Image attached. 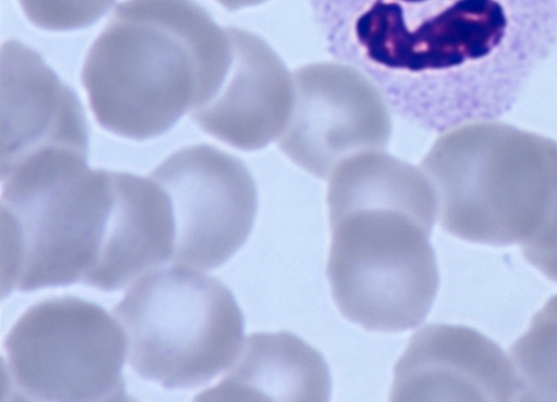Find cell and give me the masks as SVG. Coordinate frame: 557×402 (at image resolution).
<instances>
[{
	"label": "cell",
	"mask_w": 557,
	"mask_h": 402,
	"mask_svg": "<svg viewBox=\"0 0 557 402\" xmlns=\"http://www.w3.org/2000/svg\"><path fill=\"white\" fill-rule=\"evenodd\" d=\"M332 379L322 355L289 332L247 338L224 379L197 399L327 401Z\"/></svg>",
	"instance_id": "5bb4252c"
},
{
	"label": "cell",
	"mask_w": 557,
	"mask_h": 402,
	"mask_svg": "<svg viewBox=\"0 0 557 402\" xmlns=\"http://www.w3.org/2000/svg\"><path fill=\"white\" fill-rule=\"evenodd\" d=\"M175 240L166 192L148 178L116 172V193L103 251L89 285L115 291L171 262Z\"/></svg>",
	"instance_id": "4fadbf2b"
},
{
	"label": "cell",
	"mask_w": 557,
	"mask_h": 402,
	"mask_svg": "<svg viewBox=\"0 0 557 402\" xmlns=\"http://www.w3.org/2000/svg\"><path fill=\"white\" fill-rule=\"evenodd\" d=\"M114 0H20L35 26L54 32L74 30L97 23Z\"/></svg>",
	"instance_id": "2e32d148"
},
{
	"label": "cell",
	"mask_w": 557,
	"mask_h": 402,
	"mask_svg": "<svg viewBox=\"0 0 557 402\" xmlns=\"http://www.w3.org/2000/svg\"><path fill=\"white\" fill-rule=\"evenodd\" d=\"M151 177L172 206V265L210 272L245 244L253 228L258 192L240 159L209 146L188 147L165 160Z\"/></svg>",
	"instance_id": "ba28073f"
},
{
	"label": "cell",
	"mask_w": 557,
	"mask_h": 402,
	"mask_svg": "<svg viewBox=\"0 0 557 402\" xmlns=\"http://www.w3.org/2000/svg\"><path fill=\"white\" fill-rule=\"evenodd\" d=\"M327 51L436 134L512 112L557 43V0H310Z\"/></svg>",
	"instance_id": "6da1fadb"
},
{
	"label": "cell",
	"mask_w": 557,
	"mask_h": 402,
	"mask_svg": "<svg viewBox=\"0 0 557 402\" xmlns=\"http://www.w3.org/2000/svg\"><path fill=\"white\" fill-rule=\"evenodd\" d=\"M116 172L85 167L2 197V293L88 285L115 201Z\"/></svg>",
	"instance_id": "8992f818"
},
{
	"label": "cell",
	"mask_w": 557,
	"mask_h": 402,
	"mask_svg": "<svg viewBox=\"0 0 557 402\" xmlns=\"http://www.w3.org/2000/svg\"><path fill=\"white\" fill-rule=\"evenodd\" d=\"M327 202L329 278L342 314L369 331L420 326L440 286L437 204L424 172L385 151L359 154L330 177Z\"/></svg>",
	"instance_id": "7a4b0ae2"
},
{
	"label": "cell",
	"mask_w": 557,
	"mask_h": 402,
	"mask_svg": "<svg viewBox=\"0 0 557 402\" xmlns=\"http://www.w3.org/2000/svg\"><path fill=\"white\" fill-rule=\"evenodd\" d=\"M5 353V391L13 399H128L125 335L96 303L64 296L34 304L9 334Z\"/></svg>",
	"instance_id": "52a82bcc"
},
{
	"label": "cell",
	"mask_w": 557,
	"mask_h": 402,
	"mask_svg": "<svg viewBox=\"0 0 557 402\" xmlns=\"http://www.w3.org/2000/svg\"><path fill=\"white\" fill-rule=\"evenodd\" d=\"M230 68L219 91L191 113L212 138L242 151L276 142L294 108V78L281 58L257 36L228 28Z\"/></svg>",
	"instance_id": "8fae6325"
},
{
	"label": "cell",
	"mask_w": 557,
	"mask_h": 402,
	"mask_svg": "<svg viewBox=\"0 0 557 402\" xmlns=\"http://www.w3.org/2000/svg\"><path fill=\"white\" fill-rule=\"evenodd\" d=\"M508 359L518 380V400L557 401V296L539 312Z\"/></svg>",
	"instance_id": "9a60e30c"
},
{
	"label": "cell",
	"mask_w": 557,
	"mask_h": 402,
	"mask_svg": "<svg viewBox=\"0 0 557 402\" xmlns=\"http://www.w3.org/2000/svg\"><path fill=\"white\" fill-rule=\"evenodd\" d=\"M137 376L166 389H193L235 363L245 321L222 282L188 267H157L114 307Z\"/></svg>",
	"instance_id": "277c9868"
},
{
	"label": "cell",
	"mask_w": 557,
	"mask_h": 402,
	"mask_svg": "<svg viewBox=\"0 0 557 402\" xmlns=\"http://www.w3.org/2000/svg\"><path fill=\"white\" fill-rule=\"evenodd\" d=\"M231 58L228 30L195 0H125L91 45L82 81L103 128L145 141L211 100Z\"/></svg>",
	"instance_id": "3957f363"
},
{
	"label": "cell",
	"mask_w": 557,
	"mask_h": 402,
	"mask_svg": "<svg viewBox=\"0 0 557 402\" xmlns=\"http://www.w3.org/2000/svg\"><path fill=\"white\" fill-rule=\"evenodd\" d=\"M293 78L294 108L276 143L295 164L330 180L347 160L386 150L393 112L364 74L335 61L305 65Z\"/></svg>",
	"instance_id": "9c48e42d"
},
{
	"label": "cell",
	"mask_w": 557,
	"mask_h": 402,
	"mask_svg": "<svg viewBox=\"0 0 557 402\" xmlns=\"http://www.w3.org/2000/svg\"><path fill=\"white\" fill-rule=\"evenodd\" d=\"M441 227L470 242L522 250L544 246L557 226V164L533 155L486 154L466 129L441 134L424 159Z\"/></svg>",
	"instance_id": "5b68a950"
},
{
	"label": "cell",
	"mask_w": 557,
	"mask_h": 402,
	"mask_svg": "<svg viewBox=\"0 0 557 402\" xmlns=\"http://www.w3.org/2000/svg\"><path fill=\"white\" fill-rule=\"evenodd\" d=\"M2 181L86 164L88 128L72 89L16 40L2 49Z\"/></svg>",
	"instance_id": "30bf717a"
},
{
	"label": "cell",
	"mask_w": 557,
	"mask_h": 402,
	"mask_svg": "<svg viewBox=\"0 0 557 402\" xmlns=\"http://www.w3.org/2000/svg\"><path fill=\"white\" fill-rule=\"evenodd\" d=\"M509 359L498 346L466 327L430 325L416 332L401 355L393 401L518 400Z\"/></svg>",
	"instance_id": "7c38bea8"
}]
</instances>
